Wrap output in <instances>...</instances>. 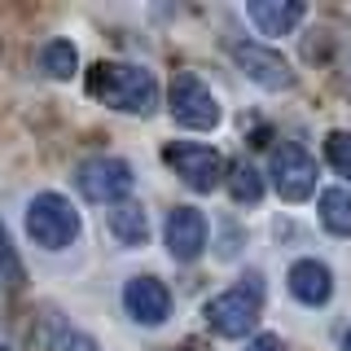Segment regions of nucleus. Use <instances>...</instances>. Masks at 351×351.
I'll list each match as a JSON object with an SVG mask.
<instances>
[{
    "label": "nucleus",
    "mask_w": 351,
    "mask_h": 351,
    "mask_svg": "<svg viewBox=\"0 0 351 351\" xmlns=\"http://www.w3.org/2000/svg\"><path fill=\"white\" fill-rule=\"evenodd\" d=\"M343 351H351V329H343Z\"/></svg>",
    "instance_id": "obj_21"
},
{
    "label": "nucleus",
    "mask_w": 351,
    "mask_h": 351,
    "mask_svg": "<svg viewBox=\"0 0 351 351\" xmlns=\"http://www.w3.org/2000/svg\"><path fill=\"white\" fill-rule=\"evenodd\" d=\"M88 93L119 114H154L158 106V80L132 62H97L88 71Z\"/></svg>",
    "instance_id": "obj_1"
},
{
    "label": "nucleus",
    "mask_w": 351,
    "mask_h": 351,
    "mask_svg": "<svg viewBox=\"0 0 351 351\" xmlns=\"http://www.w3.org/2000/svg\"><path fill=\"white\" fill-rule=\"evenodd\" d=\"M75 66H80V53H75L71 40H49L40 49V71L49 75V80H71Z\"/></svg>",
    "instance_id": "obj_16"
},
{
    "label": "nucleus",
    "mask_w": 351,
    "mask_h": 351,
    "mask_svg": "<svg viewBox=\"0 0 351 351\" xmlns=\"http://www.w3.org/2000/svg\"><path fill=\"white\" fill-rule=\"evenodd\" d=\"M224 184H228V193H233V202H241V206H255L263 197V176L250 167V162L224 167Z\"/></svg>",
    "instance_id": "obj_15"
},
{
    "label": "nucleus",
    "mask_w": 351,
    "mask_h": 351,
    "mask_svg": "<svg viewBox=\"0 0 351 351\" xmlns=\"http://www.w3.org/2000/svg\"><path fill=\"white\" fill-rule=\"evenodd\" d=\"M325 158H329V167L338 176L351 180V132H329L325 136Z\"/></svg>",
    "instance_id": "obj_18"
},
{
    "label": "nucleus",
    "mask_w": 351,
    "mask_h": 351,
    "mask_svg": "<svg viewBox=\"0 0 351 351\" xmlns=\"http://www.w3.org/2000/svg\"><path fill=\"white\" fill-rule=\"evenodd\" d=\"M228 58L246 71V80H255L259 88H268V93L294 88V66L285 62L277 49H268V44H259V40H233L228 44Z\"/></svg>",
    "instance_id": "obj_8"
},
{
    "label": "nucleus",
    "mask_w": 351,
    "mask_h": 351,
    "mask_svg": "<svg viewBox=\"0 0 351 351\" xmlns=\"http://www.w3.org/2000/svg\"><path fill=\"white\" fill-rule=\"evenodd\" d=\"M110 237L119 241V246H145V237H149V219H145V206L141 202H114L110 206Z\"/></svg>",
    "instance_id": "obj_13"
},
{
    "label": "nucleus",
    "mask_w": 351,
    "mask_h": 351,
    "mask_svg": "<svg viewBox=\"0 0 351 351\" xmlns=\"http://www.w3.org/2000/svg\"><path fill=\"white\" fill-rule=\"evenodd\" d=\"M53 351H101V347H97V338L84 334V329H62L58 343H53Z\"/></svg>",
    "instance_id": "obj_19"
},
{
    "label": "nucleus",
    "mask_w": 351,
    "mask_h": 351,
    "mask_svg": "<svg viewBox=\"0 0 351 351\" xmlns=\"http://www.w3.org/2000/svg\"><path fill=\"white\" fill-rule=\"evenodd\" d=\"M285 285H290V294L303 307H325L329 294H334V272H329L321 259H299V263H290Z\"/></svg>",
    "instance_id": "obj_11"
},
{
    "label": "nucleus",
    "mask_w": 351,
    "mask_h": 351,
    "mask_svg": "<svg viewBox=\"0 0 351 351\" xmlns=\"http://www.w3.org/2000/svg\"><path fill=\"white\" fill-rule=\"evenodd\" d=\"M268 176H272V189H277L285 202H303V197H312V189H316V158L299 141H281V145L272 149Z\"/></svg>",
    "instance_id": "obj_7"
},
{
    "label": "nucleus",
    "mask_w": 351,
    "mask_h": 351,
    "mask_svg": "<svg viewBox=\"0 0 351 351\" xmlns=\"http://www.w3.org/2000/svg\"><path fill=\"white\" fill-rule=\"evenodd\" d=\"M27 233L44 250H66L80 237V211L62 193H36L27 202Z\"/></svg>",
    "instance_id": "obj_3"
},
{
    "label": "nucleus",
    "mask_w": 351,
    "mask_h": 351,
    "mask_svg": "<svg viewBox=\"0 0 351 351\" xmlns=\"http://www.w3.org/2000/svg\"><path fill=\"white\" fill-rule=\"evenodd\" d=\"M0 281L9 285V290H18L22 281H27V272H22V259L14 250V237H9V228L0 224Z\"/></svg>",
    "instance_id": "obj_17"
},
{
    "label": "nucleus",
    "mask_w": 351,
    "mask_h": 351,
    "mask_svg": "<svg viewBox=\"0 0 351 351\" xmlns=\"http://www.w3.org/2000/svg\"><path fill=\"white\" fill-rule=\"evenodd\" d=\"M250 351H285V343H281V334H259L250 343Z\"/></svg>",
    "instance_id": "obj_20"
},
{
    "label": "nucleus",
    "mask_w": 351,
    "mask_h": 351,
    "mask_svg": "<svg viewBox=\"0 0 351 351\" xmlns=\"http://www.w3.org/2000/svg\"><path fill=\"white\" fill-rule=\"evenodd\" d=\"M0 351H9V347H5V343H0Z\"/></svg>",
    "instance_id": "obj_22"
},
{
    "label": "nucleus",
    "mask_w": 351,
    "mask_h": 351,
    "mask_svg": "<svg viewBox=\"0 0 351 351\" xmlns=\"http://www.w3.org/2000/svg\"><path fill=\"white\" fill-rule=\"evenodd\" d=\"M321 224L334 237H351V189H325L321 193Z\"/></svg>",
    "instance_id": "obj_14"
},
{
    "label": "nucleus",
    "mask_w": 351,
    "mask_h": 351,
    "mask_svg": "<svg viewBox=\"0 0 351 351\" xmlns=\"http://www.w3.org/2000/svg\"><path fill=\"white\" fill-rule=\"evenodd\" d=\"M75 184H80V193L88 197V202L114 206V202H128L136 176H132V167H128L123 158H114V154H97V158H84L80 162Z\"/></svg>",
    "instance_id": "obj_5"
},
{
    "label": "nucleus",
    "mask_w": 351,
    "mask_h": 351,
    "mask_svg": "<svg viewBox=\"0 0 351 351\" xmlns=\"http://www.w3.org/2000/svg\"><path fill=\"white\" fill-rule=\"evenodd\" d=\"M167 110L180 128H193V132H211L219 123V97L193 71H176L171 93H167Z\"/></svg>",
    "instance_id": "obj_6"
},
{
    "label": "nucleus",
    "mask_w": 351,
    "mask_h": 351,
    "mask_svg": "<svg viewBox=\"0 0 351 351\" xmlns=\"http://www.w3.org/2000/svg\"><path fill=\"white\" fill-rule=\"evenodd\" d=\"M123 312L136 325H162L171 316V290L158 277H132L123 285Z\"/></svg>",
    "instance_id": "obj_10"
},
{
    "label": "nucleus",
    "mask_w": 351,
    "mask_h": 351,
    "mask_svg": "<svg viewBox=\"0 0 351 351\" xmlns=\"http://www.w3.org/2000/svg\"><path fill=\"white\" fill-rule=\"evenodd\" d=\"M303 14L307 9L299 0H250L246 5V18L255 22L263 36H290V31L303 22Z\"/></svg>",
    "instance_id": "obj_12"
},
{
    "label": "nucleus",
    "mask_w": 351,
    "mask_h": 351,
    "mask_svg": "<svg viewBox=\"0 0 351 351\" xmlns=\"http://www.w3.org/2000/svg\"><path fill=\"white\" fill-rule=\"evenodd\" d=\"M259 312H263V285H259V272H250L246 285H233V290L215 294V299L202 307L206 325H211L219 338H246L250 329L259 325Z\"/></svg>",
    "instance_id": "obj_2"
},
{
    "label": "nucleus",
    "mask_w": 351,
    "mask_h": 351,
    "mask_svg": "<svg viewBox=\"0 0 351 351\" xmlns=\"http://www.w3.org/2000/svg\"><path fill=\"white\" fill-rule=\"evenodd\" d=\"M162 241L176 263H193L206 250V215L197 206H171L167 224H162Z\"/></svg>",
    "instance_id": "obj_9"
},
{
    "label": "nucleus",
    "mask_w": 351,
    "mask_h": 351,
    "mask_svg": "<svg viewBox=\"0 0 351 351\" xmlns=\"http://www.w3.org/2000/svg\"><path fill=\"white\" fill-rule=\"evenodd\" d=\"M162 162H167L193 193L219 189V184H224V167H228L224 154L211 149V145H197V141H171V145L162 149Z\"/></svg>",
    "instance_id": "obj_4"
}]
</instances>
